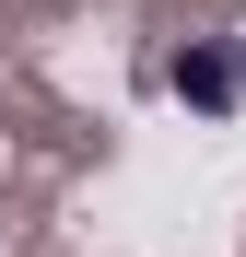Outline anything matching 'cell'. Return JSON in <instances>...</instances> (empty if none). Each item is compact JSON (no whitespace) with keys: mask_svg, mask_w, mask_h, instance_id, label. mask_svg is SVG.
<instances>
[{"mask_svg":"<svg viewBox=\"0 0 246 257\" xmlns=\"http://www.w3.org/2000/svg\"><path fill=\"white\" fill-rule=\"evenodd\" d=\"M234 82H246V59H234V47H199V59H176V94H188V105H211V117L234 105Z\"/></svg>","mask_w":246,"mask_h":257,"instance_id":"1","label":"cell"}]
</instances>
